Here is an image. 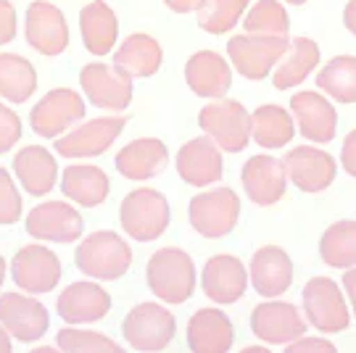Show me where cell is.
Returning a JSON list of instances; mask_svg holds the SVG:
<instances>
[{
    "mask_svg": "<svg viewBox=\"0 0 356 353\" xmlns=\"http://www.w3.org/2000/svg\"><path fill=\"white\" fill-rule=\"evenodd\" d=\"M304 311L319 332H341L348 327V306L341 288L327 277H314L304 288Z\"/></svg>",
    "mask_w": 356,
    "mask_h": 353,
    "instance_id": "ba28073f",
    "label": "cell"
},
{
    "mask_svg": "<svg viewBox=\"0 0 356 353\" xmlns=\"http://www.w3.org/2000/svg\"><path fill=\"white\" fill-rule=\"evenodd\" d=\"M22 219V195L16 192L11 174L0 169V224H13Z\"/></svg>",
    "mask_w": 356,
    "mask_h": 353,
    "instance_id": "f35d334b",
    "label": "cell"
},
{
    "mask_svg": "<svg viewBox=\"0 0 356 353\" xmlns=\"http://www.w3.org/2000/svg\"><path fill=\"white\" fill-rule=\"evenodd\" d=\"M79 29H82L85 48L92 56H106L114 48L116 35H119V24H116L114 11L103 0H92V3H88L82 8V13H79Z\"/></svg>",
    "mask_w": 356,
    "mask_h": 353,
    "instance_id": "f1b7e54d",
    "label": "cell"
},
{
    "mask_svg": "<svg viewBox=\"0 0 356 353\" xmlns=\"http://www.w3.org/2000/svg\"><path fill=\"white\" fill-rule=\"evenodd\" d=\"M201 285L211 301L235 303L241 301L243 293H245L248 274H245V266L241 264V258H235L229 253H219V256H211L206 261Z\"/></svg>",
    "mask_w": 356,
    "mask_h": 353,
    "instance_id": "d6986e66",
    "label": "cell"
},
{
    "mask_svg": "<svg viewBox=\"0 0 356 353\" xmlns=\"http://www.w3.org/2000/svg\"><path fill=\"white\" fill-rule=\"evenodd\" d=\"M298 132L312 142H330L338 129V111L319 92H296L291 98Z\"/></svg>",
    "mask_w": 356,
    "mask_h": 353,
    "instance_id": "ffe728a7",
    "label": "cell"
},
{
    "mask_svg": "<svg viewBox=\"0 0 356 353\" xmlns=\"http://www.w3.org/2000/svg\"><path fill=\"white\" fill-rule=\"evenodd\" d=\"M122 332H124V340L135 351H161L175 338L177 322H175V316L169 314L164 306H159V303H140L122 322Z\"/></svg>",
    "mask_w": 356,
    "mask_h": 353,
    "instance_id": "8992f818",
    "label": "cell"
},
{
    "mask_svg": "<svg viewBox=\"0 0 356 353\" xmlns=\"http://www.w3.org/2000/svg\"><path fill=\"white\" fill-rule=\"evenodd\" d=\"M13 172L19 176L22 188L29 195L40 198V195L53 190L56 176H58V166H56V158L42 145H29L13 156Z\"/></svg>",
    "mask_w": 356,
    "mask_h": 353,
    "instance_id": "4316f807",
    "label": "cell"
},
{
    "mask_svg": "<svg viewBox=\"0 0 356 353\" xmlns=\"http://www.w3.org/2000/svg\"><path fill=\"white\" fill-rule=\"evenodd\" d=\"M26 232L48 243H74L82 235V216L66 203L48 201L26 216Z\"/></svg>",
    "mask_w": 356,
    "mask_h": 353,
    "instance_id": "e0dca14e",
    "label": "cell"
},
{
    "mask_svg": "<svg viewBox=\"0 0 356 353\" xmlns=\"http://www.w3.org/2000/svg\"><path fill=\"white\" fill-rule=\"evenodd\" d=\"M3 279H6V261H3V256H0V285H3Z\"/></svg>",
    "mask_w": 356,
    "mask_h": 353,
    "instance_id": "c3c4849f",
    "label": "cell"
},
{
    "mask_svg": "<svg viewBox=\"0 0 356 353\" xmlns=\"http://www.w3.org/2000/svg\"><path fill=\"white\" fill-rule=\"evenodd\" d=\"M122 227L129 238L148 243L164 235V229L169 227V203L159 190L151 188H138L132 190L127 198L122 201Z\"/></svg>",
    "mask_w": 356,
    "mask_h": 353,
    "instance_id": "3957f363",
    "label": "cell"
},
{
    "mask_svg": "<svg viewBox=\"0 0 356 353\" xmlns=\"http://www.w3.org/2000/svg\"><path fill=\"white\" fill-rule=\"evenodd\" d=\"M285 166L272 156H254L243 166V188L256 206H272L285 195Z\"/></svg>",
    "mask_w": 356,
    "mask_h": 353,
    "instance_id": "7402d4cb",
    "label": "cell"
},
{
    "mask_svg": "<svg viewBox=\"0 0 356 353\" xmlns=\"http://www.w3.org/2000/svg\"><path fill=\"white\" fill-rule=\"evenodd\" d=\"M245 32L248 35H269V38H288V13L277 0H259L251 11L245 13Z\"/></svg>",
    "mask_w": 356,
    "mask_h": 353,
    "instance_id": "8d00e7d4",
    "label": "cell"
},
{
    "mask_svg": "<svg viewBox=\"0 0 356 353\" xmlns=\"http://www.w3.org/2000/svg\"><path fill=\"white\" fill-rule=\"evenodd\" d=\"M164 3L177 13H191L201 6V0H164Z\"/></svg>",
    "mask_w": 356,
    "mask_h": 353,
    "instance_id": "f6af8a7d",
    "label": "cell"
},
{
    "mask_svg": "<svg viewBox=\"0 0 356 353\" xmlns=\"http://www.w3.org/2000/svg\"><path fill=\"white\" fill-rule=\"evenodd\" d=\"M0 325L8 329L16 340H40L51 325L45 306L35 298H24L19 293H3L0 295Z\"/></svg>",
    "mask_w": 356,
    "mask_h": 353,
    "instance_id": "9a60e30c",
    "label": "cell"
},
{
    "mask_svg": "<svg viewBox=\"0 0 356 353\" xmlns=\"http://www.w3.org/2000/svg\"><path fill=\"white\" fill-rule=\"evenodd\" d=\"M111 309V295L95 282H74L58 298V314L69 325L101 322Z\"/></svg>",
    "mask_w": 356,
    "mask_h": 353,
    "instance_id": "603a6c76",
    "label": "cell"
},
{
    "mask_svg": "<svg viewBox=\"0 0 356 353\" xmlns=\"http://www.w3.org/2000/svg\"><path fill=\"white\" fill-rule=\"evenodd\" d=\"M285 51H288V38H269V35H235L227 42L229 61L245 79L269 76Z\"/></svg>",
    "mask_w": 356,
    "mask_h": 353,
    "instance_id": "52a82bcc",
    "label": "cell"
},
{
    "mask_svg": "<svg viewBox=\"0 0 356 353\" xmlns=\"http://www.w3.org/2000/svg\"><path fill=\"white\" fill-rule=\"evenodd\" d=\"M198 124L222 151L241 153L251 140V114L238 101H214L201 108Z\"/></svg>",
    "mask_w": 356,
    "mask_h": 353,
    "instance_id": "277c9868",
    "label": "cell"
},
{
    "mask_svg": "<svg viewBox=\"0 0 356 353\" xmlns=\"http://www.w3.org/2000/svg\"><path fill=\"white\" fill-rule=\"evenodd\" d=\"M185 79L195 95L201 98H222L232 85V72L227 61L214 51H201L191 56L185 66Z\"/></svg>",
    "mask_w": 356,
    "mask_h": 353,
    "instance_id": "d4e9b609",
    "label": "cell"
},
{
    "mask_svg": "<svg viewBox=\"0 0 356 353\" xmlns=\"http://www.w3.org/2000/svg\"><path fill=\"white\" fill-rule=\"evenodd\" d=\"M251 329L259 340L277 345V343H291L306 332V319L301 311L285 301H267L259 303L251 314Z\"/></svg>",
    "mask_w": 356,
    "mask_h": 353,
    "instance_id": "5bb4252c",
    "label": "cell"
},
{
    "mask_svg": "<svg viewBox=\"0 0 356 353\" xmlns=\"http://www.w3.org/2000/svg\"><path fill=\"white\" fill-rule=\"evenodd\" d=\"M148 288L164 303H185L195 290V264L179 248H161L145 266Z\"/></svg>",
    "mask_w": 356,
    "mask_h": 353,
    "instance_id": "6da1fadb",
    "label": "cell"
},
{
    "mask_svg": "<svg viewBox=\"0 0 356 353\" xmlns=\"http://www.w3.org/2000/svg\"><path fill=\"white\" fill-rule=\"evenodd\" d=\"M11 351V335H8V329L0 325V353H8Z\"/></svg>",
    "mask_w": 356,
    "mask_h": 353,
    "instance_id": "7dc6e473",
    "label": "cell"
},
{
    "mask_svg": "<svg viewBox=\"0 0 356 353\" xmlns=\"http://www.w3.org/2000/svg\"><path fill=\"white\" fill-rule=\"evenodd\" d=\"M251 282L254 290L264 298H280L293 282L291 256L277 245H264L251 258Z\"/></svg>",
    "mask_w": 356,
    "mask_h": 353,
    "instance_id": "44dd1931",
    "label": "cell"
},
{
    "mask_svg": "<svg viewBox=\"0 0 356 353\" xmlns=\"http://www.w3.org/2000/svg\"><path fill=\"white\" fill-rule=\"evenodd\" d=\"M79 85L85 90L88 101L98 108L122 111L132 101V79L106 63H88L79 72Z\"/></svg>",
    "mask_w": 356,
    "mask_h": 353,
    "instance_id": "4fadbf2b",
    "label": "cell"
},
{
    "mask_svg": "<svg viewBox=\"0 0 356 353\" xmlns=\"http://www.w3.org/2000/svg\"><path fill=\"white\" fill-rule=\"evenodd\" d=\"M161 66V45L148 35H129L114 56V69L129 79L151 76Z\"/></svg>",
    "mask_w": 356,
    "mask_h": 353,
    "instance_id": "83f0119b",
    "label": "cell"
},
{
    "mask_svg": "<svg viewBox=\"0 0 356 353\" xmlns=\"http://www.w3.org/2000/svg\"><path fill=\"white\" fill-rule=\"evenodd\" d=\"M61 190L79 206H101L108 195V176L98 166H66Z\"/></svg>",
    "mask_w": 356,
    "mask_h": 353,
    "instance_id": "4dcf8cb0",
    "label": "cell"
},
{
    "mask_svg": "<svg viewBox=\"0 0 356 353\" xmlns=\"http://www.w3.org/2000/svg\"><path fill=\"white\" fill-rule=\"evenodd\" d=\"M166 161H169V151L161 140L156 138H140L127 142L119 156H116V169L119 174L127 179H151V176L164 172Z\"/></svg>",
    "mask_w": 356,
    "mask_h": 353,
    "instance_id": "cb8c5ba5",
    "label": "cell"
},
{
    "mask_svg": "<svg viewBox=\"0 0 356 353\" xmlns=\"http://www.w3.org/2000/svg\"><path fill=\"white\" fill-rule=\"evenodd\" d=\"M341 164H343L346 174L356 176V129L346 135L343 151H341Z\"/></svg>",
    "mask_w": 356,
    "mask_h": 353,
    "instance_id": "7bdbcfd3",
    "label": "cell"
},
{
    "mask_svg": "<svg viewBox=\"0 0 356 353\" xmlns=\"http://www.w3.org/2000/svg\"><path fill=\"white\" fill-rule=\"evenodd\" d=\"M235 332L232 322L216 309H201L188 325V348L195 353H227Z\"/></svg>",
    "mask_w": 356,
    "mask_h": 353,
    "instance_id": "484cf974",
    "label": "cell"
},
{
    "mask_svg": "<svg viewBox=\"0 0 356 353\" xmlns=\"http://www.w3.org/2000/svg\"><path fill=\"white\" fill-rule=\"evenodd\" d=\"M288 353H335L332 343L319 340V338H296L288 343Z\"/></svg>",
    "mask_w": 356,
    "mask_h": 353,
    "instance_id": "60d3db41",
    "label": "cell"
},
{
    "mask_svg": "<svg viewBox=\"0 0 356 353\" xmlns=\"http://www.w3.org/2000/svg\"><path fill=\"white\" fill-rule=\"evenodd\" d=\"M11 277L26 293H51L61 279V261L42 245H24L13 256Z\"/></svg>",
    "mask_w": 356,
    "mask_h": 353,
    "instance_id": "8fae6325",
    "label": "cell"
},
{
    "mask_svg": "<svg viewBox=\"0 0 356 353\" xmlns=\"http://www.w3.org/2000/svg\"><path fill=\"white\" fill-rule=\"evenodd\" d=\"M343 290L351 298V306H354V314H356V266L343 274Z\"/></svg>",
    "mask_w": 356,
    "mask_h": 353,
    "instance_id": "ee69618b",
    "label": "cell"
},
{
    "mask_svg": "<svg viewBox=\"0 0 356 353\" xmlns=\"http://www.w3.org/2000/svg\"><path fill=\"white\" fill-rule=\"evenodd\" d=\"M127 126L124 116H103L92 119L76 126L74 132H69L64 138L56 140V151L64 158H90V156H101L106 148L114 145V140L122 135V129Z\"/></svg>",
    "mask_w": 356,
    "mask_h": 353,
    "instance_id": "30bf717a",
    "label": "cell"
},
{
    "mask_svg": "<svg viewBox=\"0 0 356 353\" xmlns=\"http://www.w3.org/2000/svg\"><path fill=\"white\" fill-rule=\"evenodd\" d=\"M293 119L280 106H261L251 116V135L261 148H285L293 140Z\"/></svg>",
    "mask_w": 356,
    "mask_h": 353,
    "instance_id": "d6a6232c",
    "label": "cell"
},
{
    "mask_svg": "<svg viewBox=\"0 0 356 353\" xmlns=\"http://www.w3.org/2000/svg\"><path fill=\"white\" fill-rule=\"evenodd\" d=\"M251 0H201V6L195 8L198 13V24L204 32L211 35H225L232 26L241 22L243 11Z\"/></svg>",
    "mask_w": 356,
    "mask_h": 353,
    "instance_id": "d590c367",
    "label": "cell"
},
{
    "mask_svg": "<svg viewBox=\"0 0 356 353\" xmlns=\"http://www.w3.org/2000/svg\"><path fill=\"white\" fill-rule=\"evenodd\" d=\"M58 348L69 353H119L122 348L111 338L90 329H61L58 332Z\"/></svg>",
    "mask_w": 356,
    "mask_h": 353,
    "instance_id": "74e56055",
    "label": "cell"
},
{
    "mask_svg": "<svg viewBox=\"0 0 356 353\" xmlns=\"http://www.w3.org/2000/svg\"><path fill=\"white\" fill-rule=\"evenodd\" d=\"M282 166L288 179L304 192H322L335 179V158L312 145H298L288 151L282 158Z\"/></svg>",
    "mask_w": 356,
    "mask_h": 353,
    "instance_id": "7c38bea8",
    "label": "cell"
},
{
    "mask_svg": "<svg viewBox=\"0 0 356 353\" xmlns=\"http://www.w3.org/2000/svg\"><path fill=\"white\" fill-rule=\"evenodd\" d=\"M26 42L42 56H58L69 45L64 13L51 3H32L26 8Z\"/></svg>",
    "mask_w": 356,
    "mask_h": 353,
    "instance_id": "2e32d148",
    "label": "cell"
},
{
    "mask_svg": "<svg viewBox=\"0 0 356 353\" xmlns=\"http://www.w3.org/2000/svg\"><path fill=\"white\" fill-rule=\"evenodd\" d=\"M38 88L32 63L16 53H0V98L24 103Z\"/></svg>",
    "mask_w": 356,
    "mask_h": 353,
    "instance_id": "1f68e13d",
    "label": "cell"
},
{
    "mask_svg": "<svg viewBox=\"0 0 356 353\" xmlns=\"http://www.w3.org/2000/svg\"><path fill=\"white\" fill-rule=\"evenodd\" d=\"M317 88L338 103H356V58L335 56L317 74Z\"/></svg>",
    "mask_w": 356,
    "mask_h": 353,
    "instance_id": "e575fe53",
    "label": "cell"
},
{
    "mask_svg": "<svg viewBox=\"0 0 356 353\" xmlns=\"http://www.w3.org/2000/svg\"><path fill=\"white\" fill-rule=\"evenodd\" d=\"M317 63H319L317 42L309 38H296L293 42H288V51L282 53L272 82H275L277 90H291L296 85H301L306 76L314 72Z\"/></svg>",
    "mask_w": 356,
    "mask_h": 353,
    "instance_id": "f546056e",
    "label": "cell"
},
{
    "mask_svg": "<svg viewBox=\"0 0 356 353\" xmlns=\"http://www.w3.org/2000/svg\"><path fill=\"white\" fill-rule=\"evenodd\" d=\"M319 256L327 266L346 269L356 264V222L343 219L327 227L319 243Z\"/></svg>",
    "mask_w": 356,
    "mask_h": 353,
    "instance_id": "836d02e7",
    "label": "cell"
},
{
    "mask_svg": "<svg viewBox=\"0 0 356 353\" xmlns=\"http://www.w3.org/2000/svg\"><path fill=\"white\" fill-rule=\"evenodd\" d=\"M16 35V11L8 0H0V45L11 42Z\"/></svg>",
    "mask_w": 356,
    "mask_h": 353,
    "instance_id": "b9f144b4",
    "label": "cell"
},
{
    "mask_svg": "<svg viewBox=\"0 0 356 353\" xmlns=\"http://www.w3.org/2000/svg\"><path fill=\"white\" fill-rule=\"evenodd\" d=\"M22 138V119L0 103V153L11 151Z\"/></svg>",
    "mask_w": 356,
    "mask_h": 353,
    "instance_id": "ab89813d",
    "label": "cell"
},
{
    "mask_svg": "<svg viewBox=\"0 0 356 353\" xmlns=\"http://www.w3.org/2000/svg\"><path fill=\"white\" fill-rule=\"evenodd\" d=\"M288 3H293V6H304L306 0H288Z\"/></svg>",
    "mask_w": 356,
    "mask_h": 353,
    "instance_id": "681fc988",
    "label": "cell"
},
{
    "mask_svg": "<svg viewBox=\"0 0 356 353\" xmlns=\"http://www.w3.org/2000/svg\"><path fill=\"white\" fill-rule=\"evenodd\" d=\"M177 172L193 188H209V185L219 182V176H222L219 145L209 135L185 142L177 153Z\"/></svg>",
    "mask_w": 356,
    "mask_h": 353,
    "instance_id": "ac0fdd59",
    "label": "cell"
},
{
    "mask_svg": "<svg viewBox=\"0 0 356 353\" xmlns=\"http://www.w3.org/2000/svg\"><path fill=\"white\" fill-rule=\"evenodd\" d=\"M79 119H85V101L74 90H51L29 114L32 129L40 138H58Z\"/></svg>",
    "mask_w": 356,
    "mask_h": 353,
    "instance_id": "9c48e42d",
    "label": "cell"
},
{
    "mask_svg": "<svg viewBox=\"0 0 356 353\" xmlns=\"http://www.w3.org/2000/svg\"><path fill=\"white\" fill-rule=\"evenodd\" d=\"M191 224L204 238H225L232 232L241 216V198L229 188H216L211 192H198L188 208Z\"/></svg>",
    "mask_w": 356,
    "mask_h": 353,
    "instance_id": "5b68a950",
    "label": "cell"
},
{
    "mask_svg": "<svg viewBox=\"0 0 356 353\" xmlns=\"http://www.w3.org/2000/svg\"><path fill=\"white\" fill-rule=\"evenodd\" d=\"M343 24L351 35H356V0H348V6L343 11Z\"/></svg>",
    "mask_w": 356,
    "mask_h": 353,
    "instance_id": "bcb514c9",
    "label": "cell"
},
{
    "mask_svg": "<svg viewBox=\"0 0 356 353\" xmlns=\"http://www.w3.org/2000/svg\"><path fill=\"white\" fill-rule=\"evenodd\" d=\"M74 264L85 277L119 279L132 264V251L116 232H92L79 243Z\"/></svg>",
    "mask_w": 356,
    "mask_h": 353,
    "instance_id": "7a4b0ae2",
    "label": "cell"
}]
</instances>
